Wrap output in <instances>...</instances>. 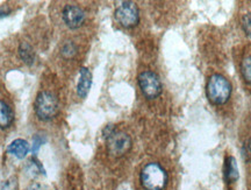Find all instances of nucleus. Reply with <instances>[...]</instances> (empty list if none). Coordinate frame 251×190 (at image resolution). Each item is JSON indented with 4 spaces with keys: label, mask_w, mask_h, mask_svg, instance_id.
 <instances>
[{
    "label": "nucleus",
    "mask_w": 251,
    "mask_h": 190,
    "mask_svg": "<svg viewBox=\"0 0 251 190\" xmlns=\"http://www.w3.org/2000/svg\"><path fill=\"white\" fill-rule=\"evenodd\" d=\"M92 85V74L90 73L88 68H80L79 71V79L77 84V94L80 98H85L88 96L90 89Z\"/></svg>",
    "instance_id": "nucleus-8"
},
{
    "label": "nucleus",
    "mask_w": 251,
    "mask_h": 190,
    "mask_svg": "<svg viewBox=\"0 0 251 190\" xmlns=\"http://www.w3.org/2000/svg\"><path fill=\"white\" fill-rule=\"evenodd\" d=\"M242 27H243L246 34L251 38V12L247 13L242 19Z\"/></svg>",
    "instance_id": "nucleus-15"
},
{
    "label": "nucleus",
    "mask_w": 251,
    "mask_h": 190,
    "mask_svg": "<svg viewBox=\"0 0 251 190\" xmlns=\"http://www.w3.org/2000/svg\"><path fill=\"white\" fill-rule=\"evenodd\" d=\"M27 190H48V189L44 186L40 185V183H33V185L28 187V189Z\"/></svg>",
    "instance_id": "nucleus-18"
},
{
    "label": "nucleus",
    "mask_w": 251,
    "mask_h": 190,
    "mask_svg": "<svg viewBox=\"0 0 251 190\" xmlns=\"http://www.w3.org/2000/svg\"><path fill=\"white\" fill-rule=\"evenodd\" d=\"M77 47L74 46L73 42L71 41H68L67 43H64V46L62 47V55L64 57H72V56L76 54Z\"/></svg>",
    "instance_id": "nucleus-14"
},
{
    "label": "nucleus",
    "mask_w": 251,
    "mask_h": 190,
    "mask_svg": "<svg viewBox=\"0 0 251 190\" xmlns=\"http://www.w3.org/2000/svg\"><path fill=\"white\" fill-rule=\"evenodd\" d=\"M206 93H207V97L212 104L223 105L228 102L230 95H232V84L225 76L215 74L209 77Z\"/></svg>",
    "instance_id": "nucleus-1"
},
{
    "label": "nucleus",
    "mask_w": 251,
    "mask_h": 190,
    "mask_svg": "<svg viewBox=\"0 0 251 190\" xmlns=\"http://www.w3.org/2000/svg\"><path fill=\"white\" fill-rule=\"evenodd\" d=\"M106 141L108 153L116 158L125 155L131 147L130 136L121 131H114L112 134L107 136Z\"/></svg>",
    "instance_id": "nucleus-5"
},
{
    "label": "nucleus",
    "mask_w": 251,
    "mask_h": 190,
    "mask_svg": "<svg viewBox=\"0 0 251 190\" xmlns=\"http://www.w3.org/2000/svg\"><path fill=\"white\" fill-rule=\"evenodd\" d=\"M29 151H31L29 144L23 139H17V140L12 141L7 147V153L12 154L18 159H25Z\"/></svg>",
    "instance_id": "nucleus-9"
},
{
    "label": "nucleus",
    "mask_w": 251,
    "mask_h": 190,
    "mask_svg": "<svg viewBox=\"0 0 251 190\" xmlns=\"http://www.w3.org/2000/svg\"><path fill=\"white\" fill-rule=\"evenodd\" d=\"M63 20L69 28H79L85 20V13L76 5H67L63 10Z\"/></svg>",
    "instance_id": "nucleus-7"
},
{
    "label": "nucleus",
    "mask_w": 251,
    "mask_h": 190,
    "mask_svg": "<svg viewBox=\"0 0 251 190\" xmlns=\"http://www.w3.org/2000/svg\"><path fill=\"white\" fill-rule=\"evenodd\" d=\"M225 179L228 183L235 182L238 179V168L235 158L229 156L225 163Z\"/></svg>",
    "instance_id": "nucleus-11"
},
{
    "label": "nucleus",
    "mask_w": 251,
    "mask_h": 190,
    "mask_svg": "<svg viewBox=\"0 0 251 190\" xmlns=\"http://www.w3.org/2000/svg\"><path fill=\"white\" fill-rule=\"evenodd\" d=\"M10 12H11V11L8 10V8H6V7H0V18L8 16V13H10Z\"/></svg>",
    "instance_id": "nucleus-19"
},
{
    "label": "nucleus",
    "mask_w": 251,
    "mask_h": 190,
    "mask_svg": "<svg viewBox=\"0 0 251 190\" xmlns=\"http://www.w3.org/2000/svg\"><path fill=\"white\" fill-rule=\"evenodd\" d=\"M43 141H44L43 136H41L40 134L35 135L34 142H33V148H32L33 154H36L38 152V150H40V148H41L42 144H43Z\"/></svg>",
    "instance_id": "nucleus-16"
},
{
    "label": "nucleus",
    "mask_w": 251,
    "mask_h": 190,
    "mask_svg": "<svg viewBox=\"0 0 251 190\" xmlns=\"http://www.w3.org/2000/svg\"><path fill=\"white\" fill-rule=\"evenodd\" d=\"M14 120L12 109L5 102L0 100V129H8Z\"/></svg>",
    "instance_id": "nucleus-10"
},
{
    "label": "nucleus",
    "mask_w": 251,
    "mask_h": 190,
    "mask_svg": "<svg viewBox=\"0 0 251 190\" xmlns=\"http://www.w3.org/2000/svg\"><path fill=\"white\" fill-rule=\"evenodd\" d=\"M115 19L126 28L135 27L140 20V12L135 2L121 1L115 8Z\"/></svg>",
    "instance_id": "nucleus-4"
},
{
    "label": "nucleus",
    "mask_w": 251,
    "mask_h": 190,
    "mask_svg": "<svg viewBox=\"0 0 251 190\" xmlns=\"http://www.w3.org/2000/svg\"><path fill=\"white\" fill-rule=\"evenodd\" d=\"M139 84L143 95L149 99L157 98L162 94V82L152 71H143L139 76Z\"/></svg>",
    "instance_id": "nucleus-6"
},
{
    "label": "nucleus",
    "mask_w": 251,
    "mask_h": 190,
    "mask_svg": "<svg viewBox=\"0 0 251 190\" xmlns=\"http://www.w3.org/2000/svg\"><path fill=\"white\" fill-rule=\"evenodd\" d=\"M19 55L21 60L26 64L32 65L35 61V53L33 47L28 42H21L19 46Z\"/></svg>",
    "instance_id": "nucleus-12"
},
{
    "label": "nucleus",
    "mask_w": 251,
    "mask_h": 190,
    "mask_svg": "<svg viewBox=\"0 0 251 190\" xmlns=\"http://www.w3.org/2000/svg\"><path fill=\"white\" fill-rule=\"evenodd\" d=\"M35 112L43 121H49L55 118L58 111V100L56 96L49 91H42L35 100Z\"/></svg>",
    "instance_id": "nucleus-3"
},
{
    "label": "nucleus",
    "mask_w": 251,
    "mask_h": 190,
    "mask_svg": "<svg viewBox=\"0 0 251 190\" xmlns=\"http://www.w3.org/2000/svg\"><path fill=\"white\" fill-rule=\"evenodd\" d=\"M140 179L145 190H163L167 183V174L160 163L151 162L143 167Z\"/></svg>",
    "instance_id": "nucleus-2"
},
{
    "label": "nucleus",
    "mask_w": 251,
    "mask_h": 190,
    "mask_svg": "<svg viewBox=\"0 0 251 190\" xmlns=\"http://www.w3.org/2000/svg\"><path fill=\"white\" fill-rule=\"evenodd\" d=\"M18 180L16 179V177H12V179L7 180L5 182V185L2 186L1 190H18Z\"/></svg>",
    "instance_id": "nucleus-17"
},
{
    "label": "nucleus",
    "mask_w": 251,
    "mask_h": 190,
    "mask_svg": "<svg viewBox=\"0 0 251 190\" xmlns=\"http://www.w3.org/2000/svg\"><path fill=\"white\" fill-rule=\"evenodd\" d=\"M241 69L244 78H246V81L251 84V56H248V57H246L243 61H242Z\"/></svg>",
    "instance_id": "nucleus-13"
}]
</instances>
